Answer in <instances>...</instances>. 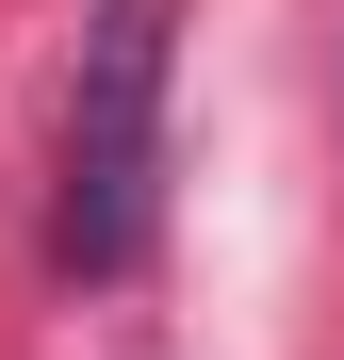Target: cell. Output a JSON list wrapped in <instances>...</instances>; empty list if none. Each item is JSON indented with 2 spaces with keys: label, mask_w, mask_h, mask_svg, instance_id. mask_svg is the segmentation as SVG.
Here are the masks:
<instances>
[{
  "label": "cell",
  "mask_w": 344,
  "mask_h": 360,
  "mask_svg": "<svg viewBox=\"0 0 344 360\" xmlns=\"http://www.w3.org/2000/svg\"><path fill=\"white\" fill-rule=\"evenodd\" d=\"M148 213H164V0H98L82 82H66V213H49V246L82 278H132Z\"/></svg>",
  "instance_id": "obj_1"
}]
</instances>
